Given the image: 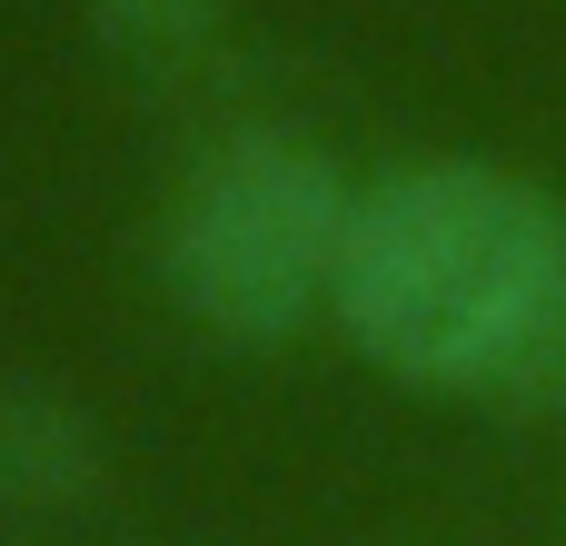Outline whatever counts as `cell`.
<instances>
[{
    "label": "cell",
    "mask_w": 566,
    "mask_h": 546,
    "mask_svg": "<svg viewBox=\"0 0 566 546\" xmlns=\"http://www.w3.org/2000/svg\"><path fill=\"white\" fill-rule=\"evenodd\" d=\"M338 328L408 388L566 408V199L507 159H408L358 189Z\"/></svg>",
    "instance_id": "obj_1"
},
{
    "label": "cell",
    "mask_w": 566,
    "mask_h": 546,
    "mask_svg": "<svg viewBox=\"0 0 566 546\" xmlns=\"http://www.w3.org/2000/svg\"><path fill=\"white\" fill-rule=\"evenodd\" d=\"M358 189L298 129H229L169 199L159 279L219 348H289L318 308H338Z\"/></svg>",
    "instance_id": "obj_2"
},
{
    "label": "cell",
    "mask_w": 566,
    "mask_h": 546,
    "mask_svg": "<svg viewBox=\"0 0 566 546\" xmlns=\"http://www.w3.org/2000/svg\"><path fill=\"white\" fill-rule=\"evenodd\" d=\"M80 408L50 398H0V487L10 497H70L80 487Z\"/></svg>",
    "instance_id": "obj_3"
},
{
    "label": "cell",
    "mask_w": 566,
    "mask_h": 546,
    "mask_svg": "<svg viewBox=\"0 0 566 546\" xmlns=\"http://www.w3.org/2000/svg\"><path fill=\"white\" fill-rule=\"evenodd\" d=\"M90 10H99L109 50H129L149 70H179L189 50H209V30H219L229 0H90Z\"/></svg>",
    "instance_id": "obj_4"
}]
</instances>
